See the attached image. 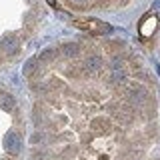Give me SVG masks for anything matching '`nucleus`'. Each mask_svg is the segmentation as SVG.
<instances>
[{
    "label": "nucleus",
    "mask_w": 160,
    "mask_h": 160,
    "mask_svg": "<svg viewBox=\"0 0 160 160\" xmlns=\"http://www.w3.org/2000/svg\"><path fill=\"white\" fill-rule=\"evenodd\" d=\"M6 150L10 154H16L20 150V140H18L16 134H8L6 136Z\"/></svg>",
    "instance_id": "3"
},
{
    "label": "nucleus",
    "mask_w": 160,
    "mask_h": 160,
    "mask_svg": "<svg viewBox=\"0 0 160 160\" xmlns=\"http://www.w3.org/2000/svg\"><path fill=\"white\" fill-rule=\"evenodd\" d=\"M74 26L84 30V32H90V34H108L112 32V26L102 20H96V18H86V20H74Z\"/></svg>",
    "instance_id": "1"
},
{
    "label": "nucleus",
    "mask_w": 160,
    "mask_h": 160,
    "mask_svg": "<svg viewBox=\"0 0 160 160\" xmlns=\"http://www.w3.org/2000/svg\"><path fill=\"white\" fill-rule=\"evenodd\" d=\"M156 26H158V18L154 16V14H148V16L140 22V34H142L144 38H150L156 32Z\"/></svg>",
    "instance_id": "2"
},
{
    "label": "nucleus",
    "mask_w": 160,
    "mask_h": 160,
    "mask_svg": "<svg viewBox=\"0 0 160 160\" xmlns=\"http://www.w3.org/2000/svg\"><path fill=\"white\" fill-rule=\"evenodd\" d=\"M48 4L50 6H56V0H48Z\"/></svg>",
    "instance_id": "6"
},
{
    "label": "nucleus",
    "mask_w": 160,
    "mask_h": 160,
    "mask_svg": "<svg viewBox=\"0 0 160 160\" xmlns=\"http://www.w3.org/2000/svg\"><path fill=\"white\" fill-rule=\"evenodd\" d=\"M0 106L6 110V112L14 110V100H12V96H8V94H2V96H0Z\"/></svg>",
    "instance_id": "4"
},
{
    "label": "nucleus",
    "mask_w": 160,
    "mask_h": 160,
    "mask_svg": "<svg viewBox=\"0 0 160 160\" xmlns=\"http://www.w3.org/2000/svg\"><path fill=\"white\" fill-rule=\"evenodd\" d=\"M64 52H66V54H70V56H72V54H76V52H78V48L74 46V44H68V46H66V50H64Z\"/></svg>",
    "instance_id": "5"
}]
</instances>
